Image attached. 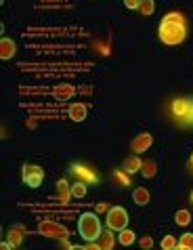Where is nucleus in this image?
<instances>
[{"label":"nucleus","instance_id":"29","mask_svg":"<svg viewBox=\"0 0 193 250\" xmlns=\"http://www.w3.org/2000/svg\"><path fill=\"white\" fill-rule=\"evenodd\" d=\"M189 164H191V170H193V154H191V160H189Z\"/></svg>","mask_w":193,"mask_h":250},{"label":"nucleus","instance_id":"26","mask_svg":"<svg viewBox=\"0 0 193 250\" xmlns=\"http://www.w3.org/2000/svg\"><path fill=\"white\" fill-rule=\"evenodd\" d=\"M139 246L141 248H151V246H154V240H151V235H143V238L139 240Z\"/></svg>","mask_w":193,"mask_h":250},{"label":"nucleus","instance_id":"24","mask_svg":"<svg viewBox=\"0 0 193 250\" xmlns=\"http://www.w3.org/2000/svg\"><path fill=\"white\" fill-rule=\"evenodd\" d=\"M126 175H128V172H126ZM126 175H124V170H118V172H116V179L120 181L122 187H128V185H130V179H128Z\"/></svg>","mask_w":193,"mask_h":250},{"label":"nucleus","instance_id":"21","mask_svg":"<svg viewBox=\"0 0 193 250\" xmlns=\"http://www.w3.org/2000/svg\"><path fill=\"white\" fill-rule=\"evenodd\" d=\"M174 221H176V225H181V227L189 225V223H191V212H189V210H176Z\"/></svg>","mask_w":193,"mask_h":250},{"label":"nucleus","instance_id":"4","mask_svg":"<svg viewBox=\"0 0 193 250\" xmlns=\"http://www.w3.org/2000/svg\"><path fill=\"white\" fill-rule=\"evenodd\" d=\"M38 233L44 235V238H55V240H67V235H70V231L63 225H59L57 221H51V219L40 221Z\"/></svg>","mask_w":193,"mask_h":250},{"label":"nucleus","instance_id":"9","mask_svg":"<svg viewBox=\"0 0 193 250\" xmlns=\"http://www.w3.org/2000/svg\"><path fill=\"white\" fill-rule=\"evenodd\" d=\"M141 164H143V162H141L139 154H133V156H128V158L122 162V170L128 172V175H135V172L141 170Z\"/></svg>","mask_w":193,"mask_h":250},{"label":"nucleus","instance_id":"2","mask_svg":"<svg viewBox=\"0 0 193 250\" xmlns=\"http://www.w3.org/2000/svg\"><path fill=\"white\" fill-rule=\"evenodd\" d=\"M78 231L86 242H96L101 235V221L95 212H82L78 219Z\"/></svg>","mask_w":193,"mask_h":250},{"label":"nucleus","instance_id":"22","mask_svg":"<svg viewBox=\"0 0 193 250\" xmlns=\"http://www.w3.org/2000/svg\"><path fill=\"white\" fill-rule=\"evenodd\" d=\"M160 246L164 250H176V238H174V235H164V240L160 242Z\"/></svg>","mask_w":193,"mask_h":250},{"label":"nucleus","instance_id":"13","mask_svg":"<svg viewBox=\"0 0 193 250\" xmlns=\"http://www.w3.org/2000/svg\"><path fill=\"white\" fill-rule=\"evenodd\" d=\"M57 198H59V202H63V204L72 198V185H67V181H63V179L57 183Z\"/></svg>","mask_w":193,"mask_h":250},{"label":"nucleus","instance_id":"17","mask_svg":"<svg viewBox=\"0 0 193 250\" xmlns=\"http://www.w3.org/2000/svg\"><path fill=\"white\" fill-rule=\"evenodd\" d=\"M154 11H155V0H141V4H139V13H141L143 17L154 15Z\"/></svg>","mask_w":193,"mask_h":250},{"label":"nucleus","instance_id":"28","mask_svg":"<svg viewBox=\"0 0 193 250\" xmlns=\"http://www.w3.org/2000/svg\"><path fill=\"white\" fill-rule=\"evenodd\" d=\"M107 210H109L107 204H99V206H96V212H107Z\"/></svg>","mask_w":193,"mask_h":250},{"label":"nucleus","instance_id":"15","mask_svg":"<svg viewBox=\"0 0 193 250\" xmlns=\"http://www.w3.org/2000/svg\"><path fill=\"white\" fill-rule=\"evenodd\" d=\"M139 172H141L145 179H154L155 172H157V166H155L154 160H145V162L141 164V170H139Z\"/></svg>","mask_w":193,"mask_h":250},{"label":"nucleus","instance_id":"14","mask_svg":"<svg viewBox=\"0 0 193 250\" xmlns=\"http://www.w3.org/2000/svg\"><path fill=\"white\" fill-rule=\"evenodd\" d=\"M149 191L145 189V187H136V189L133 191V202L139 204V206H147L149 204Z\"/></svg>","mask_w":193,"mask_h":250},{"label":"nucleus","instance_id":"8","mask_svg":"<svg viewBox=\"0 0 193 250\" xmlns=\"http://www.w3.org/2000/svg\"><path fill=\"white\" fill-rule=\"evenodd\" d=\"M86 114H88V107L84 103H74V105H70V112H67L70 120H74V122H84Z\"/></svg>","mask_w":193,"mask_h":250},{"label":"nucleus","instance_id":"27","mask_svg":"<svg viewBox=\"0 0 193 250\" xmlns=\"http://www.w3.org/2000/svg\"><path fill=\"white\" fill-rule=\"evenodd\" d=\"M189 124H193V101H191V107H189V114H187V118H185Z\"/></svg>","mask_w":193,"mask_h":250},{"label":"nucleus","instance_id":"19","mask_svg":"<svg viewBox=\"0 0 193 250\" xmlns=\"http://www.w3.org/2000/svg\"><path fill=\"white\" fill-rule=\"evenodd\" d=\"M178 250H193V233H183L181 240L176 242Z\"/></svg>","mask_w":193,"mask_h":250},{"label":"nucleus","instance_id":"5","mask_svg":"<svg viewBox=\"0 0 193 250\" xmlns=\"http://www.w3.org/2000/svg\"><path fill=\"white\" fill-rule=\"evenodd\" d=\"M21 179L27 187H32V189H36V187L42 185L44 181V170L40 168L36 164H25L21 168Z\"/></svg>","mask_w":193,"mask_h":250},{"label":"nucleus","instance_id":"10","mask_svg":"<svg viewBox=\"0 0 193 250\" xmlns=\"http://www.w3.org/2000/svg\"><path fill=\"white\" fill-rule=\"evenodd\" d=\"M189 107H191L189 99H174L172 101V114H174L176 118H187Z\"/></svg>","mask_w":193,"mask_h":250},{"label":"nucleus","instance_id":"3","mask_svg":"<svg viewBox=\"0 0 193 250\" xmlns=\"http://www.w3.org/2000/svg\"><path fill=\"white\" fill-rule=\"evenodd\" d=\"M105 225L112 229V231H122L128 225V212L126 208L122 206H112L105 214Z\"/></svg>","mask_w":193,"mask_h":250},{"label":"nucleus","instance_id":"6","mask_svg":"<svg viewBox=\"0 0 193 250\" xmlns=\"http://www.w3.org/2000/svg\"><path fill=\"white\" fill-rule=\"evenodd\" d=\"M151 143H154V137L149 133H141L133 139V143H130V151L133 154H143V151H147L151 147Z\"/></svg>","mask_w":193,"mask_h":250},{"label":"nucleus","instance_id":"7","mask_svg":"<svg viewBox=\"0 0 193 250\" xmlns=\"http://www.w3.org/2000/svg\"><path fill=\"white\" fill-rule=\"evenodd\" d=\"M72 172L80 179V181H84V183H95V181H96L95 170L88 168V166H84V164H74V166H72Z\"/></svg>","mask_w":193,"mask_h":250},{"label":"nucleus","instance_id":"12","mask_svg":"<svg viewBox=\"0 0 193 250\" xmlns=\"http://www.w3.org/2000/svg\"><path fill=\"white\" fill-rule=\"evenodd\" d=\"M114 244H116V238H114L112 229L107 227V231H101V235H99V248H103V250H112Z\"/></svg>","mask_w":193,"mask_h":250},{"label":"nucleus","instance_id":"23","mask_svg":"<svg viewBox=\"0 0 193 250\" xmlns=\"http://www.w3.org/2000/svg\"><path fill=\"white\" fill-rule=\"evenodd\" d=\"M9 244H11V248L13 246H19V242H21V235H19V231H17V229H11V231H9Z\"/></svg>","mask_w":193,"mask_h":250},{"label":"nucleus","instance_id":"1","mask_svg":"<svg viewBox=\"0 0 193 250\" xmlns=\"http://www.w3.org/2000/svg\"><path fill=\"white\" fill-rule=\"evenodd\" d=\"M157 36L168 46L181 44L187 38V21H185L183 13H166L162 17L160 27H157Z\"/></svg>","mask_w":193,"mask_h":250},{"label":"nucleus","instance_id":"30","mask_svg":"<svg viewBox=\"0 0 193 250\" xmlns=\"http://www.w3.org/2000/svg\"><path fill=\"white\" fill-rule=\"evenodd\" d=\"M191 202H193V191H191Z\"/></svg>","mask_w":193,"mask_h":250},{"label":"nucleus","instance_id":"16","mask_svg":"<svg viewBox=\"0 0 193 250\" xmlns=\"http://www.w3.org/2000/svg\"><path fill=\"white\" fill-rule=\"evenodd\" d=\"M76 93V88L70 86V84H59L57 88H55V97H57L59 101H65V99H70V97Z\"/></svg>","mask_w":193,"mask_h":250},{"label":"nucleus","instance_id":"20","mask_svg":"<svg viewBox=\"0 0 193 250\" xmlns=\"http://www.w3.org/2000/svg\"><path fill=\"white\" fill-rule=\"evenodd\" d=\"M86 183L84 181H76L72 185V198H84L86 196Z\"/></svg>","mask_w":193,"mask_h":250},{"label":"nucleus","instance_id":"25","mask_svg":"<svg viewBox=\"0 0 193 250\" xmlns=\"http://www.w3.org/2000/svg\"><path fill=\"white\" fill-rule=\"evenodd\" d=\"M139 4H141V0H124V6L128 11H139Z\"/></svg>","mask_w":193,"mask_h":250},{"label":"nucleus","instance_id":"18","mask_svg":"<svg viewBox=\"0 0 193 250\" xmlns=\"http://www.w3.org/2000/svg\"><path fill=\"white\" fill-rule=\"evenodd\" d=\"M135 231H130V229H122L120 235H118V242L122 246H130V244H135Z\"/></svg>","mask_w":193,"mask_h":250},{"label":"nucleus","instance_id":"11","mask_svg":"<svg viewBox=\"0 0 193 250\" xmlns=\"http://www.w3.org/2000/svg\"><path fill=\"white\" fill-rule=\"evenodd\" d=\"M15 57V42L9 38H2L0 40V59L6 61V59H13Z\"/></svg>","mask_w":193,"mask_h":250}]
</instances>
